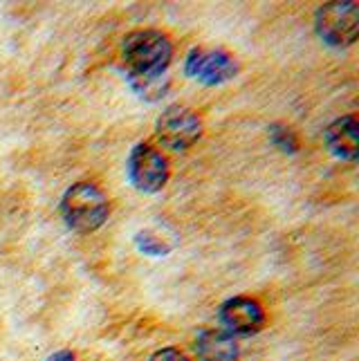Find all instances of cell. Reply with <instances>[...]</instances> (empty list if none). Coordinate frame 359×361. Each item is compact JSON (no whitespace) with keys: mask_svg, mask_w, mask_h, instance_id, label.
<instances>
[{"mask_svg":"<svg viewBox=\"0 0 359 361\" xmlns=\"http://www.w3.org/2000/svg\"><path fill=\"white\" fill-rule=\"evenodd\" d=\"M108 197L92 182H77L66 191L61 200V214L66 225L74 231L90 233L108 220Z\"/></svg>","mask_w":359,"mask_h":361,"instance_id":"6da1fadb","label":"cell"},{"mask_svg":"<svg viewBox=\"0 0 359 361\" xmlns=\"http://www.w3.org/2000/svg\"><path fill=\"white\" fill-rule=\"evenodd\" d=\"M121 56L130 74H162L171 63L173 45L162 32L138 30L123 39Z\"/></svg>","mask_w":359,"mask_h":361,"instance_id":"7a4b0ae2","label":"cell"},{"mask_svg":"<svg viewBox=\"0 0 359 361\" xmlns=\"http://www.w3.org/2000/svg\"><path fill=\"white\" fill-rule=\"evenodd\" d=\"M317 34L328 45L346 47L357 41L359 34V11L351 0H339V3H326L317 9L315 16Z\"/></svg>","mask_w":359,"mask_h":361,"instance_id":"3957f363","label":"cell"},{"mask_svg":"<svg viewBox=\"0 0 359 361\" xmlns=\"http://www.w3.org/2000/svg\"><path fill=\"white\" fill-rule=\"evenodd\" d=\"M202 135V119L187 106H171L157 119V137L171 151H187Z\"/></svg>","mask_w":359,"mask_h":361,"instance_id":"277c9868","label":"cell"},{"mask_svg":"<svg viewBox=\"0 0 359 361\" xmlns=\"http://www.w3.org/2000/svg\"><path fill=\"white\" fill-rule=\"evenodd\" d=\"M130 184L142 193H157L169 182V161L151 144H138L128 157Z\"/></svg>","mask_w":359,"mask_h":361,"instance_id":"5b68a950","label":"cell"},{"mask_svg":"<svg viewBox=\"0 0 359 361\" xmlns=\"http://www.w3.org/2000/svg\"><path fill=\"white\" fill-rule=\"evenodd\" d=\"M191 79L200 81L205 85H220L238 74V63L225 49H209V47H195L187 56L184 66Z\"/></svg>","mask_w":359,"mask_h":361,"instance_id":"8992f818","label":"cell"},{"mask_svg":"<svg viewBox=\"0 0 359 361\" xmlns=\"http://www.w3.org/2000/svg\"><path fill=\"white\" fill-rule=\"evenodd\" d=\"M220 319L233 334H254L265 326V312L261 303L250 296H233L222 303Z\"/></svg>","mask_w":359,"mask_h":361,"instance_id":"52a82bcc","label":"cell"},{"mask_svg":"<svg viewBox=\"0 0 359 361\" xmlns=\"http://www.w3.org/2000/svg\"><path fill=\"white\" fill-rule=\"evenodd\" d=\"M195 353L200 361H236L238 343L225 330H205L195 341Z\"/></svg>","mask_w":359,"mask_h":361,"instance_id":"ba28073f","label":"cell"},{"mask_svg":"<svg viewBox=\"0 0 359 361\" xmlns=\"http://www.w3.org/2000/svg\"><path fill=\"white\" fill-rule=\"evenodd\" d=\"M357 130L359 123L353 115L332 121L326 128L328 148L341 159H357Z\"/></svg>","mask_w":359,"mask_h":361,"instance_id":"9c48e42d","label":"cell"},{"mask_svg":"<svg viewBox=\"0 0 359 361\" xmlns=\"http://www.w3.org/2000/svg\"><path fill=\"white\" fill-rule=\"evenodd\" d=\"M128 81H130V88L142 99H146V102H157V99H162L171 88L166 72H162V74H130Z\"/></svg>","mask_w":359,"mask_h":361,"instance_id":"30bf717a","label":"cell"},{"mask_svg":"<svg viewBox=\"0 0 359 361\" xmlns=\"http://www.w3.org/2000/svg\"><path fill=\"white\" fill-rule=\"evenodd\" d=\"M135 240H138L140 252H144L148 256H164L173 249V245L166 243V238H162V235H159L157 231H153V229H146V231L138 233V238H135Z\"/></svg>","mask_w":359,"mask_h":361,"instance_id":"8fae6325","label":"cell"},{"mask_svg":"<svg viewBox=\"0 0 359 361\" xmlns=\"http://www.w3.org/2000/svg\"><path fill=\"white\" fill-rule=\"evenodd\" d=\"M269 137H272V142H274V146L281 148V151H286V153L299 151V140H296V135L288 126H281V123L269 126Z\"/></svg>","mask_w":359,"mask_h":361,"instance_id":"7c38bea8","label":"cell"},{"mask_svg":"<svg viewBox=\"0 0 359 361\" xmlns=\"http://www.w3.org/2000/svg\"><path fill=\"white\" fill-rule=\"evenodd\" d=\"M148 361H189V357L182 350H178V348H162V350H157Z\"/></svg>","mask_w":359,"mask_h":361,"instance_id":"4fadbf2b","label":"cell"},{"mask_svg":"<svg viewBox=\"0 0 359 361\" xmlns=\"http://www.w3.org/2000/svg\"><path fill=\"white\" fill-rule=\"evenodd\" d=\"M47 361H77V357H74L70 350H59L54 355H49Z\"/></svg>","mask_w":359,"mask_h":361,"instance_id":"5bb4252c","label":"cell"}]
</instances>
